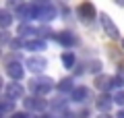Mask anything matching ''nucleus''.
Wrapping results in <instances>:
<instances>
[{"mask_svg": "<svg viewBox=\"0 0 124 118\" xmlns=\"http://www.w3.org/2000/svg\"><path fill=\"white\" fill-rule=\"evenodd\" d=\"M58 83H54V79L50 77H44V75H39V77H33L29 81V89H31V95H39V97H46L48 93H52L54 89H56Z\"/></svg>", "mask_w": 124, "mask_h": 118, "instance_id": "f257e3e1", "label": "nucleus"}, {"mask_svg": "<svg viewBox=\"0 0 124 118\" xmlns=\"http://www.w3.org/2000/svg\"><path fill=\"white\" fill-rule=\"evenodd\" d=\"M56 15H58V10L54 4H50V2H37V21L50 23V21L56 19Z\"/></svg>", "mask_w": 124, "mask_h": 118, "instance_id": "f03ea898", "label": "nucleus"}, {"mask_svg": "<svg viewBox=\"0 0 124 118\" xmlns=\"http://www.w3.org/2000/svg\"><path fill=\"white\" fill-rule=\"evenodd\" d=\"M15 15H17L21 21L29 23V21H37V2H31V4H23L19 6L17 10H15Z\"/></svg>", "mask_w": 124, "mask_h": 118, "instance_id": "7ed1b4c3", "label": "nucleus"}, {"mask_svg": "<svg viewBox=\"0 0 124 118\" xmlns=\"http://www.w3.org/2000/svg\"><path fill=\"white\" fill-rule=\"evenodd\" d=\"M4 97L17 101V100H25V87L19 81H10L8 85H4Z\"/></svg>", "mask_w": 124, "mask_h": 118, "instance_id": "20e7f679", "label": "nucleus"}, {"mask_svg": "<svg viewBox=\"0 0 124 118\" xmlns=\"http://www.w3.org/2000/svg\"><path fill=\"white\" fill-rule=\"evenodd\" d=\"M25 68H27V66H23L17 58H15V60H8V62H6V66H4L6 75H8L13 81H21V79L25 77Z\"/></svg>", "mask_w": 124, "mask_h": 118, "instance_id": "39448f33", "label": "nucleus"}, {"mask_svg": "<svg viewBox=\"0 0 124 118\" xmlns=\"http://www.w3.org/2000/svg\"><path fill=\"white\" fill-rule=\"evenodd\" d=\"M23 106H25L27 110H33V112H41L44 114V110L48 108V101H46V97H39V95H29L23 100Z\"/></svg>", "mask_w": 124, "mask_h": 118, "instance_id": "423d86ee", "label": "nucleus"}, {"mask_svg": "<svg viewBox=\"0 0 124 118\" xmlns=\"http://www.w3.org/2000/svg\"><path fill=\"white\" fill-rule=\"evenodd\" d=\"M25 66H27L29 73H35V77H39V75L46 70L48 62H46V58H41V56H29L25 60Z\"/></svg>", "mask_w": 124, "mask_h": 118, "instance_id": "0eeeda50", "label": "nucleus"}, {"mask_svg": "<svg viewBox=\"0 0 124 118\" xmlns=\"http://www.w3.org/2000/svg\"><path fill=\"white\" fill-rule=\"evenodd\" d=\"M99 23H101L103 31H106V33L110 35L112 39H120V31H118V27L114 25V21L110 19V15H106V13H99Z\"/></svg>", "mask_w": 124, "mask_h": 118, "instance_id": "6e6552de", "label": "nucleus"}, {"mask_svg": "<svg viewBox=\"0 0 124 118\" xmlns=\"http://www.w3.org/2000/svg\"><path fill=\"white\" fill-rule=\"evenodd\" d=\"M114 104H116V101H114V95H112V93H99L97 100H95V106H97V110H99L101 114L110 112Z\"/></svg>", "mask_w": 124, "mask_h": 118, "instance_id": "1a4fd4ad", "label": "nucleus"}, {"mask_svg": "<svg viewBox=\"0 0 124 118\" xmlns=\"http://www.w3.org/2000/svg\"><path fill=\"white\" fill-rule=\"evenodd\" d=\"M95 87L101 89V93H110L116 87V81L114 77H108V75H97L95 77Z\"/></svg>", "mask_w": 124, "mask_h": 118, "instance_id": "9d476101", "label": "nucleus"}, {"mask_svg": "<svg viewBox=\"0 0 124 118\" xmlns=\"http://www.w3.org/2000/svg\"><path fill=\"white\" fill-rule=\"evenodd\" d=\"M77 13H79V17L83 19V21H93V19L97 17V13H95V6H93L91 2H81L79 8H77Z\"/></svg>", "mask_w": 124, "mask_h": 118, "instance_id": "9b49d317", "label": "nucleus"}, {"mask_svg": "<svg viewBox=\"0 0 124 118\" xmlns=\"http://www.w3.org/2000/svg\"><path fill=\"white\" fill-rule=\"evenodd\" d=\"M56 42L64 48H75L77 46V35L70 33V31H58L56 33Z\"/></svg>", "mask_w": 124, "mask_h": 118, "instance_id": "f8f14e48", "label": "nucleus"}, {"mask_svg": "<svg viewBox=\"0 0 124 118\" xmlns=\"http://www.w3.org/2000/svg\"><path fill=\"white\" fill-rule=\"evenodd\" d=\"M89 95H91L89 87H85V85H79V87H75V89H72L70 100L75 101V104H83V101H87V100H89Z\"/></svg>", "mask_w": 124, "mask_h": 118, "instance_id": "ddd939ff", "label": "nucleus"}, {"mask_svg": "<svg viewBox=\"0 0 124 118\" xmlns=\"http://www.w3.org/2000/svg\"><path fill=\"white\" fill-rule=\"evenodd\" d=\"M46 48H48V44H46V39H41V37L25 39V50H29V52H44Z\"/></svg>", "mask_w": 124, "mask_h": 118, "instance_id": "4468645a", "label": "nucleus"}, {"mask_svg": "<svg viewBox=\"0 0 124 118\" xmlns=\"http://www.w3.org/2000/svg\"><path fill=\"white\" fill-rule=\"evenodd\" d=\"M56 89L60 93H72V89H75V83H72V79L70 77H64L62 81H58Z\"/></svg>", "mask_w": 124, "mask_h": 118, "instance_id": "2eb2a0df", "label": "nucleus"}, {"mask_svg": "<svg viewBox=\"0 0 124 118\" xmlns=\"http://www.w3.org/2000/svg\"><path fill=\"white\" fill-rule=\"evenodd\" d=\"M0 25H2V29H8V27L13 25V15H10L8 8L0 10Z\"/></svg>", "mask_w": 124, "mask_h": 118, "instance_id": "dca6fc26", "label": "nucleus"}, {"mask_svg": "<svg viewBox=\"0 0 124 118\" xmlns=\"http://www.w3.org/2000/svg\"><path fill=\"white\" fill-rule=\"evenodd\" d=\"M60 60H62V64L66 66V68H72V66H75V62H77V56L70 52V50H66V52L60 56Z\"/></svg>", "mask_w": 124, "mask_h": 118, "instance_id": "f3484780", "label": "nucleus"}, {"mask_svg": "<svg viewBox=\"0 0 124 118\" xmlns=\"http://www.w3.org/2000/svg\"><path fill=\"white\" fill-rule=\"evenodd\" d=\"M114 101H116V106H124V89H118L114 93Z\"/></svg>", "mask_w": 124, "mask_h": 118, "instance_id": "a211bd4d", "label": "nucleus"}, {"mask_svg": "<svg viewBox=\"0 0 124 118\" xmlns=\"http://www.w3.org/2000/svg\"><path fill=\"white\" fill-rule=\"evenodd\" d=\"M13 104H15L13 100H8V97H4V100H2V112H4V114H8L10 110H13Z\"/></svg>", "mask_w": 124, "mask_h": 118, "instance_id": "6ab92c4d", "label": "nucleus"}, {"mask_svg": "<svg viewBox=\"0 0 124 118\" xmlns=\"http://www.w3.org/2000/svg\"><path fill=\"white\" fill-rule=\"evenodd\" d=\"M114 81H116V87H120V89L124 87V70H120V73H116Z\"/></svg>", "mask_w": 124, "mask_h": 118, "instance_id": "aec40b11", "label": "nucleus"}, {"mask_svg": "<svg viewBox=\"0 0 124 118\" xmlns=\"http://www.w3.org/2000/svg\"><path fill=\"white\" fill-rule=\"evenodd\" d=\"M21 39L23 37H15V42H10V48H13V50H19V48H25V42H21Z\"/></svg>", "mask_w": 124, "mask_h": 118, "instance_id": "412c9836", "label": "nucleus"}, {"mask_svg": "<svg viewBox=\"0 0 124 118\" xmlns=\"http://www.w3.org/2000/svg\"><path fill=\"white\" fill-rule=\"evenodd\" d=\"M10 118H31V116H29V112H13Z\"/></svg>", "mask_w": 124, "mask_h": 118, "instance_id": "4be33fe9", "label": "nucleus"}, {"mask_svg": "<svg viewBox=\"0 0 124 118\" xmlns=\"http://www.w3.org/2000/svg\"><path fill=\"white\" fill-rule=\"evenodd\" d=\"M23 4H25L23 0H8V6H15V10H17L19 6H23Z\"/></svg>", "mask_w": 124, "mask_h": 118, "instance_id": "5701e85b", "label": "nucleus"}, {"mask_svg": "<svg viewBox=\"0 0 124 118\" xmlns=\"http://www.w3.org/2000/svg\"><path fill=\"white\" fill-rule=\"evenodd\" d=\"M2 44H8V33H6V29H4V33H2Z\"/></svg>", "mask_w": 124, "mask_h": 118, "instance_id": "b1692460", "label": "nucleus"}, {"mask_svg": "<svg viewBox=\"0 0 124 118\" xmlns=\"http://www.w3.org/2000/svg\"><path fill=\"white\" fill-rule=\"evenodd\" d=\"M37 118H56V116H54V114H46V112H44V114H39Z\"/></svg>", "mask_w": 124, "mask_h": 118, "instance_id": "393cba45", "label": "nucleus"}, {"mask_svg": "<svg viewBox=\"0 0 124 118\" xmlns=\"http://www.w3.org/2000/svg\"><path fill=\"white\" fill-rule=\"evenodd\" d=\"M116 118H124V108H122V110H118V112H116Z\"/></svg>", "mask_w": 124, "mask_h": 118, "instance_id": "a878e982", "label": "nucleus"}, {"mask_svg": "<svg viewBox=\"0 0 124 118\" xmlns=\"http://www.w3.org/2000/svg\"><path fill=\"white\" fill-rule=\"evenodd\" d=\"M97 118H110V116H108V114H99Z\"/></svg>", "mask_w": 124, "mask_h": 118, "instance_id": "bb28decb", "label": "nucleus"}, {"mask_svg": "<svg viewBox=\"0 0 124 118\" xmlns=\"http://www.w3.org/2000/svg\"><path fill=\"white\" fill-rule=\"evenodd\" d=\"M62 118H72V114H64V116H62Z\"/></svg>", "mask_w": 124, "mask_h": 118, "instance_id": "cd10ccee", "label": "nucleus"}, {"mask_svg": "<svg viewBox=\"0 0 124 118\" xmlns=\"http://www.w3.org/2000/svg\"><path fill=\"white\" fill-rule=\"evenodd\" d=\"M120 42H122V48H124V37H122V39H120Z\"/></svg>", "mask_w": 124, "mask_h": 118, "instance_id": "c85d7f7f", "label": "nucleus"}]
</instances>
